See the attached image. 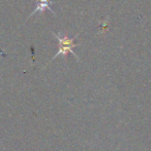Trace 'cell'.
I'll return each mask as SVG.
<instances>
[{"label": "cell", "mask_w": 151, "mask_h": 151, "mask_svg": "<svg viewBox=\"0 0 151 151\" xmlns=\"http://www.w3.org/2000/svg\"><path fill=\"white\" fill-rule=\"evenodd\" d=\"M52 34L55 36V37H56V39L58 40L59 48H58V52H57V54L55 55L52 59H51V61H53L54 59H56L57 57H63V58H66V56L69 54V52H71V54H73V56L79 61V57L77 56L75 50H74V48H75L76 46L80 45V43H76V42H75V39L79 36V34L75 35L73 38H69V36L65 35V34H62L61 32H59V33L52 32ZM51 61L47 64L46 67L51 63ZM46 67H44V68H46Z\"/></svg>", "instance_id": "cell-1"}, {"label": "cell", "mask_w": 151, "mask_h": 151, "mask_svg": "<svg viewBox=\"0 0 151 151\" xmlns=\"http://www.w3.org/2000/svg\"><path fill=\"white\" fill-rule=\"evenodd\" d=\"M53 3H54V1H52V0H36V6H35L34 10L29 14L28 19L30 18V17L34 16V14H37V12H44L46 9L50 10V12L56 17V12L53 10L52 7H51V5H52Z\"/></svg>", "instance_id": "cell-2"}]
</instances>
